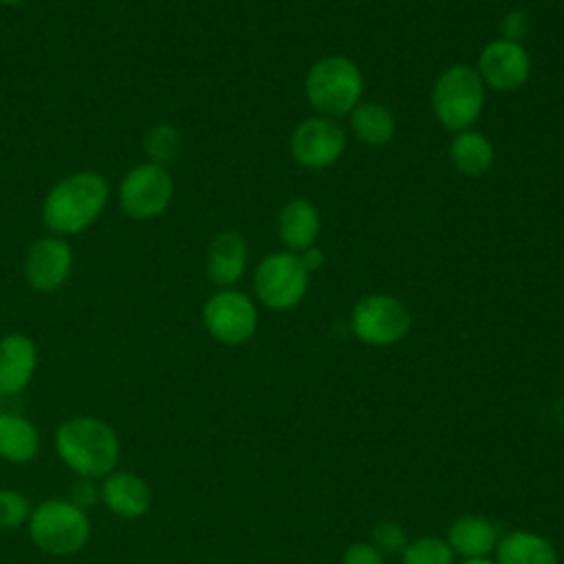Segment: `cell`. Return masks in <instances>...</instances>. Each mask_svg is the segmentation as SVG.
<instances>
[{"label":"cell","mask_w":564,"mask_h":564,"mask_svg":"<svg viewBox=\"0 0 564 564\" xmlns=\"http://www.w3.org/2000/svg\"><path fill=\"white\" fill-rule=\"evenodd\" d=\"M24 0H0V4H20Z\"/></svg>","instance_id":"30"},{"label":"cell","mask_w":564,"mask_h":564,"mask_svg":"<svg viewBox=\"0 0 564 564\" xmlns=\"http://www.w3.org/2000/svg\"><path fill=\"white\" fill-rule=\"evenodd\" d=\"M247 242L238 231H220L207 249V278L229 289L236 284L247 269Z\"/></svg>","instance_id":"15"},{"label":"cell","mask_w":564,"mask_h":564,"mask_svg":"<svg viewBox=\"0 0 564 564\" xmlns=\"http://www.w3.org/2000/svg\"><path fill=\"white\" fill-rule=\"evenodd\" d=\"M463 564H491L489 560H482V557H469V560H465Z\"/></svg>","instance_id":"29"},{"label":"cell","mask_w":564,"mask_h":564,"mask_svg":"<svg viewBox=\"0 0 564 564\" xmlns=\"http://www.w3.org/2000/svg\"><path fill=\"white\" fill-rule=\"evenodd\" d=\"M372 540H375L372 546H379V551H386V553L403 551L408 544L405 531L394 522H379L372 531Z\"/></svg>","instance_id":"25"},{"label":"cell","mask_w":564,"mask_h":564,"mask_svg":"<svg viewBox=\"0 0 564 564\" xmlns=\"http://www.w3.org/2000/svg\"><path fill=\"white\" fill-rule=\"evenodd\" d=\"M29 533L35 546L53 555H68L79 551L88 535L90 522L73 502L66 500H46L33 513L29 522Z\"/></svg>","instance_id":"5"},{"label":"cell","mask_w":564,"mask_h":564,"mask_svg":"<svg viewBox=\"0 0 564 564\" xmlns=\"http://www.w3.org/2000/svg\"><path fill=\"white\" fill-rule=\"evenodd\" d=\"M55 445L59 458L86 478L110 474L119 458L117 434L110 425L93 416H79L62 423Z\"/></svg>","instance_id":"2"},{"label":"cell","mask_w":564,"mask_h":564,"mask_svg":"<svg viewBox=\"0 0 564 564\" xmlns=\"http://www.w3.org/2000/svg\"><path fill=\"white\" fill-rule=\"evenodd\" d=\"M527 31H529V18H527V13L520 11V9H513V11H509V13L505 15V20H502V35H500V37L522 44Z\"/></svg>","instance_id":"26"},{"label":"cell","mask_w":564,"mask_h":564,"mask_svg":"<svg viewBox=\"0 0 564 564\" xmlns=\"http://www.w3.org/2000/svg\"><path fill=\"white\" fill-rule=\"evenodd\" d=\"M454 551L438 538H421L403 549V564H452Z\"/></svg>","instance_id":"23"},{"label":"cell","mask_w":564,"mask_h":564,"mask_svg":"<svg viewBox=\"0 0 564 564\" xmlns=\"http://www.w3.org/2000/svg\"><path fill=\"white\" fill-rule=\"evenodd\" d=\"M412 317L408 306L394 295L377 293L359 300L350 313V328L361 344L390 346L403 339Z\"/></svg>","instance_id":"7"},{"label":"cell","mask_w":564,"mask_h":564,"mask_svg":"<svg viewBox=\"0 0 564 564\" xmlns=\"http://www.w3.org/2000/svg\"><path fill=\"white\" fill-rule=\"evenodd\" d=\"M108 183L97 172H77L62 178L44 198V225L57 236L84 231L106 207Z\"/></svg>","instance_id":"1"},{"label":"cell","mask_w":564,"mask_h":564,"mask_svg":"<svg viewBox=\"0 0 564 564\" xmlns=\"http://www.w3.org/2000/svg\"><path fill=\"white\" fill-rule=\"evenodd\" d=\"M73 249L64 238L44 236L35 240L24 260L26 282L42 293L57 291L70 275Z\"/></svg>","instance_id":"12"},{"label":"cell","mask_w":564,"mask_h":564,"mask_svg":"<svg viewBox=\"0 0 564 564\" xmlns=\"http://www.w3.org/2000/svg\"><path fill=\"white\" fill-rule=\"evenodd\" d=\"M203 324L214 339L238 346L251 339L256 333L258 311L245 293L236 289H223L205 302Z\"/></svg>","instance_id":"9"},{"label":"cell","mask_w":564,"mask_h":564,"mask_svg":"<svg viewBox=\"0 0 564 564\" xmlns=\"http://www.w3.org/2000/svg\"><path fill=\"white\" fill-rule=\"evenodd\" d=\"M498 564H557V553L544 538L513 531L498 544Z\"/></svg>","instance_id":"21"},{"label":"cell","mask_w":564,"mask_h":564,"mask_svg":"<svg viewBox=\"0 0 564 564\" xmlns=\"http://www.w3.org/2000/svg\"><path fill=\"white\" fill-rule=\"evenodd\" d=\"M300 260H302V264L306 267V271L311 273V271H319V269L324 267L326 256H324L322 249H317V247L313 245V247H308V249H304V251L300 253Z\"/></svg>","instance_id":"28"},{"label":"cell","mask_w":564,"mask_h":564,"mask_svg":"<svg viewBox=\"0 0 564 564\" xmlns=\"http://www.w3.org/2000/svg\"><path fill=\"white\" fill-rule=\"evenodd\" d=\"M319 212L308 198H291L278 214V236L286 251H304L319 236Z\"/></svg>","instance_id":"14"},{"label":"cell","mask_w":564,"mask_h":564,"mask_svg":"<svg viewBox=\"0 0 564 564\" xmlns=\"http://www.w3.org/2000/svg\"><path fill=\"white\" fill-rule=\"evenodd\" d=\"M106 507L121 518L143 516L150 507V487L134 474H112L101 487Z\"/></svg>","instance_id":"16"},{"label":"cell","mask_w":564,"mask_h":564,"mask_svg":"<svg viewBox=\"0 0 564 564\" xmlns=\"http://www.w3.org/2000/svg\"><path fill=\"white\" fill-rule=\"evenodd\" d=\"M308 271L293 251L267 253L253 273V291L258 300L273 311L297 306L308 289Z\"/></svg>","instance_id":"6"},{"label":"cell","mask_w":564,"mask_h":564,"mask_svg":"<svg viewBox=\"0 0 564 564\" xmlns=\"http://www.w3.org/2000/svg\"><path fill=\"white\" fill-rule=\"evenodd\" d=\"M496 159L491 141L478 130L456 132L449 141V161L463 176H482L491 170Z\"/></svg>","instance_id":"17"},{"label":"cell","mask_w":564,"mask_h":564,"mask_svg":"<svg viewBox=\"0 0 564 564\" xmlns=\"http://www.w3.org/2000/svg\"><path fill=\"white\" fill-rule=\"evenodd\" d=\"M143 148L150 156V163L165 165L174 161L181 152V134L174 126L170 123H156L145 132Z\"/></svg>","instance_id":"22"},{"label":"cell","mask_w":564,"mask_h":564,"mask_svg":"<svg viewBox=\"0 0 564 564\" xmlns=\"http://www.w3.org/2000/svg\"><path fill=\"white\" fill-rule=\"evenodd\" d=\"M476 70L485 86L500 93H513L529 82L531 57L520 42L496 37L482 46Z\"/></svg>","instance_id":"11"},{"label":"cell","mask_w":564,"mask_h":564,"mask_svg":"<svg viewBox=\"0 0 564 564\" xmlns=\"http://www.w3.org/2000/svg\"><path fill=\"white\" fill-rule=\"evenodd\" d=\"M40 447L37 430L18 414L0 412V456L11 463H29Z\"/></svg>","instance_id":"19"},{"label":"cell","mask_w":564,"mask_h":564,"mask_svg":"<svg viewBox=\"0 0 564 564\" xmlns=\"http://www.w3.org/2000/svg\"><path fill=\"white\" fill-rule=\"evenodd\" d=\"M344 564H383V557L377 546L372 544H350L344 553Z\"/></svg>","instance_id":"27"},{"label":"cell","mask_w":564,"mask_h":564,"mask_svg":"<svg viewBox=\"0 0 564 564\" xmlns=\"http://www.w3.org/2000/svg\"><path fill=\"white\" fill-rule=\"evenodd\" d=\"M348 117L355 139L366 145H386L397 132L392 110L377 101H359Z\"/></svg>","instance_id":"18"},{"label":"cell","mask_w":564,"mask_h":564,"mask_svg":"<svg viewBox=\"0 0 564 564\" xmlns=\"http://www.w3.org/2000/svg\"><path fill=\"white\" fill-rule=\"evenodd\" d=\"M291 156L297 165L308 170H324L335 165L346 150L344 128L328 117H308L295 126L289 141Z\"/></svg>","instance_id":"10"},{"label":"cell","mask_w":564,"mask_h":564,"mask_svg":"<svg viewBox=\"0 0 564 564\" xmlns=\"http://www.w3.org/2000/svg\"><path fill=\"white\" fill-rule=\"evenodd\" d=\"M496 527L478 516H463L449 527L452 551L469 557H482L496 546Z\"/></svg>","instance_id":"20"},{"label":"cell","mask_w":564,"mask_h":564,"mask_svg":"<svg viewBox=\"0 0 564 564\" xmlns=\"http://www.w3.org/2000/svg\"><path fill=\"white\" fill-rule=\"evenodd\" d=\"M174 194V183L165 165H134L119 183L121 209L134 220H150L165 212Z\"/></svg>","instance_id":"8"},{"label":"cell","mask_w":564,"mask_h":564,"mask_svg":"<svg viewBox=\"0 0 564 564\" xmlns=\"http://www.w3.org/2000/svg\"><path fill=\"white\" fill-rule=\"evenodd\" d=\"M31 516L29 500L13 491V489H0V529H13L22 524Z\"/></svg>","instance_id":"24"},{"label":"cell","mask_w":564,"mask_h":564,"mask_svg":"<svg viewBox=\"0 0 564 564\" xmlns=\"http://www.w3.org/2000/svg\"><path fill=\"white\" fill-rule=\"evenodd\" d=\"M37 366L35 344L20 333L0 339V397L18 394Z\"/></svg>","instance_id":"13"},{"label":"cell","mask_w":564,"mask_h":564,"mask_svg":"<svg viewBox=\"0 0 564 564\" xmlns=\"http://www.w3.org/2000/svg\"><path fill=\"white\" fill-rule=\"evenodd\" d=\"M304 95L308 106L328 119L350 115L364 95L359 66L346 55H324L306 73Z\"/></svg>","instance_id":"3"},{"label":"cell","mask_w":564,"mask_h":564,"mask_svg":"<svg viewBox=\"0 0 564 564\" xmlns=\"http://www.w3.org/2000/svg\"><path fill=\"white\" fill-rule=\"evenodd\" d=\"M485 108V84L476 68L454 64L445 68L432 88V112L449 132L469 130Z\"/></svg>","instance_id":"4"}]
</instances>
